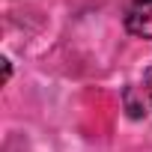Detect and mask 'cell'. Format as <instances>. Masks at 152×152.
Returning <instances> with one entry per match:
<instances>
[{"mask_svg":"<svg viewBox=\"0 0 152 152\" xmlns=\"http://www.w3.org/2000/svg\"><path fill=\"white\" fill-rule=\"evenodd\" d=\"M134 90L140 93V107H143V113H146V110H152V66L143 72L140 87H134Z\"/></svg>","mask_w":152,"mask_h":152,"instance_id":"obj_2","label":"cell"},{"mask_svg":"<svg viewBox=\"0 0 152 152\" xmlns=\"http://www.w3.org/2000/svg\"><path fill=\"white\" fill-rule=\"evenodd\" d=\"M122 21H125V30L131 36L152 42V0H128Z\"/></svg>","mask_w":152,"mask_h":152,"instance_id":"obj_1","label":"cell"}]
</instances>
